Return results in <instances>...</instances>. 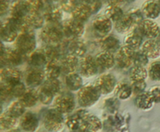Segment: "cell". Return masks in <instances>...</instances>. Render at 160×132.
<instances>
[{"instance_id": "1", "label": "cell", "mask_w": 160, "mask_h": 132, "mask_svg": "<svg viewBox=\"0 0 160 132\" xmlns=\"http://www.w3.org/2000/svg\"><path fill=\"white\" fill-rule=\"evenodd\" d=\"M62 24L59 23H47L41 32L42 41L48 45H57L63 38Z\"/></svg>"}, {"instance_id": "2", "label": "cell", "mask_w": 160, "mask_h": 132, "mask_svg": "<svg viewBox=\"0 0 160 132\" xmlns=\"http://www.w3.org/2000/svg\"><path fill=\"white\" fill-rule=\"evenodd\" d=\"M99 91L97 89L95 85L88 84L83 86L78 91V103L82 107H89L95 105L99 99Z\"/></svg>"}, {"instance_id": "3", "label": "cell", "mask_w": 160, "mask_h": 132, "mask_svg": "<svg viewBox=\"0 0 160 132\" xmlns=\"http://www.w3.org/2000/svg\"><path fill=\"white\" fill-rule=\"evenodd\" d=\"M16 41V49L23 54H31L35 51L36 39L32 30H27L20 33Z\"/></svg>"}, {"instance_id": "4", "label": "cell", "mask_w": 160, "mask_h": 132, "mask_svg": "<svg viewBox=\"0 0 160 132\" xmlns=\"http://www.w3.org/2000/svg\"><path fill=\"white\" fill-rule=\"evenodd\" d=\"M64 119L62 113L58 110L50 109L44 116V127L48 132H59L62 130Z\"/></svg>"}, {"instance_id": "5", "label": "cell", "mask_w": 160, "mask_h": 132, "mask_svg": "<svg viewBox=\"0 0 160 132\" xmlns=\"http://www.w3.org/2000/svg\"><path fill=\"white\" fill-rule=\"evenodd\" d=\"M62 27L64 36L71 40L78 39L83 35L84 32V23L74 19H69L65 20L62 23Z\"/></svg>"}, {"instance_id": "6", "label": "cell", "mask_w": 160, "mask_h": 132, "mask_svg": "<svg viewBox=\"0 0 160 132\" xmlns=\"http://www.w3.org/2000/svg\"><path fill=\"white\" fill-rule=\"evenodd\" d=\"M95 86L99 91L100 94L107 95L114 91L117 86V79L115 76L109 73L101 75L95 82Z\"/></svg>"}, {"instance_id": "7", "label": "cell", "mask_w": 160, "mask_h": 132, "mask_svg": "<svg viewBox=\"0 0 160 132\" xmlns=\"http://www.w3.org/2000/svg\"><path fill=\"white\" fill-rule=\"evenodd\" d=\"M102 128V123L98 116L86 112L83 116L79 132H98Z\"/></svg>"}, {"instance_id": "8", "label": "cell", "mask_w": 160, "mask_h": 132, "mask_svg": "<svg viewBox=\"0 0 160 132\" xmlns=\"http://www.w3.org/2000/svg\"><path fill=\"white\" fill-rule=\"evenodd\" d=\"M56 110L62 113H69L75 108V100L73 96L69 93H62L55 99Z\"/></svg>"}, {"instance_id": "9", "label": "cell", "mask_w": 160, "mask_h": 132, "mask_svg": "<svg viewBox=\"0 0 160 132\" xmlns=\"http://www.w3.org/2000/svg\"><path fill=\"white\" fill-rule=\"evenodd\" d=\"M80 74L84 77H92L97 74L98 68L95 57L92 55H86L79 61Z\"/></svg>"}, {"instance_id": "10", "label": "cell", "mask_w": 160, "mask_h": 132, "mask_svg": "<svg viewBox=\"0 0 160 132\" xmlns=\"http://www.w3.org/2000/svg\"><path fill=\"white\" fill-rule=\"evenodd\" d=\"M45 77V71L40 68L30 67L26 72L25 75V82L26 84L31 88H34L42 85L44 82Z\"/></svg>"}, {"instance_id": "11", "label": "cell", "mask_w": 160, "mask_h": 132, "mask_svg": "<svg viewBox=\"0 0 160 132\" xmlns=\"http://www.w3.org/2000/svg\"><path fill=\"white\" fill-rule=\"evenodd\" d=\"M23 57L24 54L20 53L18 50L8 48L0 57V59L6 67H14L23 63L24 60Z\"/></svg>"}, {"instance_id": "12", "label": "cell", "mask_w": 160, "mask_h": 132, "mask_svg": "<svg viewBox=\"0 0 160 132\" xmlns=\"http://www.w3.org/2000/svg\"><path fill=\"white\" fill-rule=\"evenodd\" d=\"M134 50L127 46L121 47L115 56L116 64L120 68H128L133 64V57L134 54Z\"/></svg>"}, {"instance_id": "13", "label": "cell", "mask_w": 160, "mask_h": 132, "mask_svg": "<svg viewBox=\"0 0 160 132\" xmlns=\"http://www.w3.org/2000/svg\"><path fill=\"white\" fill-rule=\"evenodd\" d=\"M138 29L142 35L148 39H156L159 36V26L154 20L145 19L138 25Z\"/></svg>"}, {"instance_id": "14", "label": "cell", "mask_w": 160, "mask_h": 132, "mask_svg": "<svg viewBox=\"0 0 160 132\" xmlns=\"http://www.w3.org/2000/svg\"><path fill=\"white\" fill-rule=\"evenodd\" d=\"M92 26L97 34L106 37L112 27V21L106 15L98 16L92 22Z\"/></svg>"}, {"instance_id": "15", "label": "cell", "mask_w": 160, "mask_h": 132, "mask_svg": "<svg viewBox=\"0 0 160 132\" xmlns=\"http://www.w3.org/2000/svg\"><path fill=\"white\" fill-rule=\"evenodd\" d=\"M95 59L98 70H102V71L110 69L116 64L115 57L113 54L107 51H102V52L98 53Z\"/></svg>"}, {"instance_id": "16", "label": "cell", "mask_w": 160, "mask_h": 132, "mask_svg": "<svg viewBox=\"0 0 160 132\" xmlns=\"http://www.w3.org/2000/svg\"><path fill=\"white\" fill-rule=\"evenodd\" d=\"M20 127L25 132H34L39 125L38 116L31 112L25 113L20 121Z\"/></svg>"}, {"instance_id": "17", "label": "cell", "mask_w": 160, "mask_h": 132, "mask_svg": "<svg viewBox=\"0 0 160 132\" xmlns=\"http://www.w3.org/2000/svg\"><path fill=\"white\" fill-rule=\"evenodd\" d=\"M30 12L31 10L28 1H17L11 7L10 17L18 20H24Z\"/></svg>"}, {"instance_id": "18", "label": "cell", "mask_w": 160, "mask_h": 132, "mask_svg": "<svg viewBox=\"0 0 160 132\" xmlns=\"http://www.w3.org/2000/svg\"><path fill=\"white\" fill-rule=\"evenodd\" d=\"M142 51L148 58H158L160 57V43L156 39H148L142 43Z\"/></svg>"}, {"instance_id": "19", "label": "cell", "mask_w": 160, "mask_h": 132, "mask_svg": "<svg viewBox=\"0 0 160 132\" xmlns=\"http://www.w3.org/2000/svg\"><path fill=\"white\" fill-rule=\"evenodd\" d=\"M2 80L6 85H11L20 82L22 75L20 70L13 67H6L1 75Z\"/></svg>"}, {"instance_id": "20", "label": "cell", "mask_w": 160, "mask_h": 132, "mask_svg": "<svg viewBox=\"0 0 160 132\" xmlns=\"http://www.w3.org/2000/svg\"><path fill=\"white\" fill-rule=\"evenodd\" d=\"M100 47L103 51H107L111 54L117 52L121 48L120 40L114 35H107L103 37L100 40Z\"/></svg>"}, {"instance_id": "21", "label": "cell", "mask_w": 160, "mask_h": 132, "mask_svg": "<svg viewBox=\"0 0 160 132\" xmlns=\"http://www.w3.org/2000/svg\"><path fill=\"white\" fill-rule=\"evenodd\" d=\"M143 15L148 20H155L160 15V4L156 1H146L142 8Z\"/></svg>"}, {"instance_id": "22", "label": "cell", "mask_w": 160, "mask_h": 132, "mask_svg": "<svg viewBox=\"0 0 160 132\" xmlns=\"http://www.w3.org/2000/svg\"><path fill=\"white\" fill-rule=\"evenodd\" d=\"M142 40H143V35L138 27L127 36L125 38V46L134 51H138L143 43Z\"/></svg>"}, {"instance_id": "23", "label": "cell", "mask_w": 160, "mask_h": 132, "mask_svg": "<svg viewBox=\"0 0 160 132\" xmlns=\"http://www.w3.org/2000/svg\"><path fill=\"white\" fill-rule=\"evenodd\" d=\"M60 65L62 71L67 73V75L71 74V73H74L77 68L79 67V60H78V57L69 54L61 59Z\"/></svg>"}, {"instance_id": "24", "label": "cell", "mask_w": 160, "mask_h": 132, "mask_svg": "<svg viewBox=\"0 0 160 132\" xmlns=\"http://www.w3.org/2000/svg\"><path fill=\"white\" fill-rule=\"evenodd\" d=\"M42 16L47 23H59L62 20V13L61 9L54 5H47L44 9Z\"/></svg>"}, {"instance_id": "25", "label": "cell", "mask_w": 160, "mask_h": 132, "mask_svg": "<svg viewBox=\"0 0 160 132\" xmlns=\"http://www.w3.org/2000/svg\"><path fill=\"white\" fill-rule=\"evenodd\" d=\"M28 61L31 67L40 68V67L46 65L48 63V59L45 55V51L42 49H38L30 54Z\"/></svg>"}, {"instance_id": "26", "label": "cell", "mask_w": 160, "mask_h": 132, "mask_svg": "<svg viewBox=\"0 0 160 132\" xmlns=\"http://www.w3.org/2000/svg\"><path fill=\"white\" fill-rule=\"evenodd\" d=\"M69 52L72 55L75 57H84L86 52H87V47L85 43L81 39H73L69 43L67 46Z\"/></svg>"}, {"instance_id": "27", "label": "cell", "mask_w": 160, "mask_h": 132, "mask_svg": "<svg viewBox=\"0 0 160 132\" xmlns=\"http://www.w3.org/2000/svg\"><path fill=\"white\" fill-rule=\"evenodd\" d=\"M18 37V30L14 27L9 22L3 23L2 28L0 31V38L6 42H12Z\"/></svg>"}, {"instance_id": "28", "label": "cell", "mask_w": 160, "mask_h": 132, "mask_svg": "<svg viewBox=\"0 0 160 132\" xmlns=\"http://www.w3.org/2000/svg\"><path fill=\"white\" fill-rule=\"evenodd\" d=\"M44 19L42 14L40 12H31L24 19V23L26 26H28V29L34 30V29H39L43 26Z\"/></svg>"}, {"instance_id": "29", "label": "cell", "mask_w": 160, "mask_h": 132, "mask_svg": "<svg viewBox=\"0 0 160 132\" xmlns=\"http://www.w3.org/2000/svg\"><path fill=\"white\" fill-rule=\"evenodd\" d=\"M92 12H91L90 9L88 6L83 2H80L79 4L77 6L74 10L72 12V16H73V19L78 20V21L84 23L86 22L89 18H90L91 15H92Z\"/></svg>"}, {"instance_id": "30", "label": "cell", "mask_w": 160, "mask_h": 132, "mask_svg": "<svg viewBox=\"0 0 160 132\" xmlns=\"http://www.w3.org/2000/svg\"><path fill=\"white\" fill-rule=\"evenodd\" d=\"M87 112L85 110H79L74 114L69 116L66 120V124L72 130H78L82 122L83 116Z\"/></svg>"}, {"instance_id": "31", "label": "cell", "mask_w": 160, "mask_h": 132, "mask_svg": "<svg viewBox=\"0 0 160 132\" xmlns=\"http://www.w3.org/2000/svg\"><path fill=\"white\" fill-rule=\"evenodd\" d=\"M62 72L60 61L55 60L50 61L45 66V73L48 79H57Z\"/></svg>"}, {"instance_id": "32", "label": "cell", "mask_w": 160, "mask_h": 132, "mask_svg": "<svg viewBox=\"0 0 160 132\" xmlns=\"http://www.w3.org/2000/svg\"><path fill=\"white\" fill-rule=\"evenodd\" d=\"M65 83L70 91L80 90L83 87V79L80 75L77 73L68 74L65 78Z\"/></svg>"}, {"instance_id": "33", "label": "cell", "mask_w": 160, "mask_h": 132, "mask_svg": "<svg viewBox=\"0 0 160 132\" xmlns=\"http://www.w3.org/2000/svg\"><path fill=\"white\" fill-rule=\"evenodd\" d=\"M38 100V93L34 89H28L23 96L20 98V101L25 107H32L36 105Z\"/></svg>"}, {"instance_id": "34", "label": "cell", "mask_w": 160, "mask_h": 132, "mask_svg": "<svg viewBox=\"0 0 160 132\" xmlns=\"http://www.w3.org/2000/svg\"><path fill=\"white\" fill-rule=\"evenodd\" d=\"M133 93L132 87L128 82H119L117 84L115 89H114V94L116 98L118 99H128L131 96Z\"/></svg>"}, {"instance_id": "35", "label": "cell", "mask_w": 160, "mask_h": 132, "mask_svg": "<svg viewBox=\"0 0 160 132\" xmlns=\"http://www.w3.org/2000/svg\"><path fill=\"white\" fill-rule=\"evenodd\" d=\"M135 103L139 109L146 110H149L152 107L154 101L148 92H144V93L138 95L135 99Z\"/></svg>"}, {"instance_id": "36", "label": "cell", "mask_w": 160, "mask_h": 132, "mask_svg": "<svg viewBox=\"0 0 160 132\" xmlns=\"http://www.w3.org/2000/svg\"><path fill=\"white\" fill-rule=\"evenodd\" d=\"M17 124V118L12 116L7 111L0 115V128L3 130H12Z\"/></svg>"}, {"instance_id": "37", "label": "cell", "mask_w": 160, "mask_h": 132, "mask_svg": "<svg viewBox=\"0 0 160 132\" xmlns=\"http://www.w3.org/2000/svg\"><path fill=\"white\" fill-rule=\"evenodd\" d=\"M134 23L131 20V17L125 14L120 20H119L117 23H115V28L117 31L120 34H125L131 30L134 26Z\"/></svg>"}, {"instance_id": "38", "label": "cell", "mask_w": 160, "mask_h": 132, "mask_svg": "<svg viewBox=\"0 0 160 132\" xmlns=\"http://www.w3.org/2000/svg\"><path fill=\"white\" fill-rule=\"evenodd\" d=\"M148 75V70L145 68V67L133 66L130 71V79L131 82L145 81Z\"/></svg>"}, {"instance_id": "39", "label": "cell", "mask_w": 160, "mask_h": 132, "mask_svg": "<svg viewBox=\"0 0 160 132\" xmlns=\"http://www.w3.org/2000/svg\"><path fill=\"white\" fill-rule=\"evenodd\" d=\"M105 15L112 22L117 23L119 20H120L125 15V13L120 6L109 5V7L106 9Z\"/></svg>"}, {"instance_id": "40", "label": "cell", "mask_w": 160, "mask_h": 132, "mask_svg": "<svg viewBox=\"0 0 160 132\" xmlns=\"http://www.w3.org/2000/svg\"><path fill=\"white\" fill-rule=\"evenodd\" d=\"M42 88L45 89V90H47L55 96L60 91L61 85L58 79H48L43 82Z\"/></svg>"}, {"instance_id": "41", "label": "cell", "mask_w": 160, "mask_h": 132, "mask_svg": "<svg viewBox=\"0 0 160 132\" xmlns=\"http://www.w3.org/2000/svg\"><path fill=\"white\" fill-rule=\"evenodd\" d=\"M25 108L26 107L21 103L20 100L15 101V102H13L9 106L7 110V112L10 113L12 116H15L16 118L18 119L19 117L22 116L25 113Z\"/></svg>"}, {"instance_id": "42", "label": "cell", "mask_w": 160, "mask_h": 132, "mask_svg": "<svg viewBox=\"0 0 160 132\" xmlns=\"http://www.w3.org/2000/svg\"><path fill=\"white\" fill-rule=\"evenodd\" d=\"M45 55H46L48 62L50 61L59 60L61 54V49L57 45H48L45 50Z\"/></svg>"}, {"instance_id": "43", "label": "cell", "mask_w": 160, "mask_h": 132, "mask_svg": "<svg viewBox=\"0 0 160 132\" xmlns=\"http://www.w3.org/2000/svg\"><path fill=\"white\" fill-rule=\"evenodd\" d=\"M148 57L146 54L140 50V51H135L133 57V64L134 66L139 67H145L148 63Z\"/></svg>"}, {"instance_id": "44", "label": "cell", "mask_w": 160, "mask_h": 132, "mask_svg": "<svg viewBox=\"0 0 160 132\" xmlns=\"http://www.w3.org/2000/svg\"><path fill=\"white\" fill-rule=\"evenodd\" d=\"M148 74L150 79L153 81L159 82L160 81V61H156L152 62L150 65L149 68L148 70Z\"/></svg>"}, {"instance_id": "45", "label": "cell", "mask_w": 160, "mask_h": 132, "mask_svg": "<svg viewBox=\"0 0 160 132\" xmlns=\"http://www.w3.org/2000/svg\"><path fill=\"white\" fill-rule=\"evenodd\" d=\"M9 91L12 97H19L20 98L23 96V93L26 91V87L23 82H20L18 83L13 84V85H9Z\"/></svg>"}, {"instance_id": "46", "label": "cell", "mask_w": 160, "mask_h": 132, "mask_svg": "<svg viewBox=\"0 0 160 132\" xmlns=\"http://www.w3.org/2000/svg\"><path fill=\"white\" fill-rule=\"evenodd\" d=\"M38 99L42 104H45V105H48V104L51 103L53 97H54V95L52 94L51 93H49V92L45 90V89L42 88V87L39 89V91L38 92Z\"/></svg>"}, {"instance_id": "47", "label": "cell", "mask_w": 160, "mask_h": 132, "mask_svg": "<svg viewBox=\"0 0 160 132\" xmlns=\"http://www.w3.org/2000/svg\"><path fill=\"white\" fill-rule=\"evenodd\" d=\"M128 15L131 17V20L134 23V25H138V26L144 20L143 13L142 10L139 9H133L128 12Z\"/></svg>"}, {"instance_id": "48", "label": "cell", "mask_w": 160, "mask_h": 132, "mask_svg": "<svg viewBox=\"0 0 160 132\" xmlns=\"http://www.w3.org/2000/svg\"><path fill=\"white\" fill-rule=\"evenodd\" d=\"M12 98L9 85L3 82H0V102H6Z\"/></svg>"}, {"instance_id": "49", "label": "cell", "mask_w": 160, "mask_h": 132, "mask_svg": "<svg viewBox=\"0 0 160 132\" xmlns=\"http://www.w3.org/2000/svg\"><path fill=\"white\" fill-rule=\"evenodd\" d=\"M81 2L73 1V0H65V1L59 2V6L62 10L66 12H73Z\"/></svg>"}, {"instance_id": "50", "label": "cell", "mask_w": 160, "mask_h": 132, "mask_svg": "<svg viewBox=\"0 0 160 132\" xmlns=\"http://www.w3.org/2000/svg\"><path fill=\"white\" fill-rule=\"evenodd\" d=\"M30 6V10L33 12H40L45 9V1L41 0H34V1H28Z\"/></svg>"}, {"instance_id": "51", "label": "cell", "mask_w": 160, "mask_h": 132, "mask_svg": "<svg viewBox=\"0 0 160 132\" xmlns=\"http://www.w3.org/2000/svg\"><path fill=\"white\" fill-rule=\"evenodd\" d=\"M105 106L108 109V110L113 112L118 110L119 107H120V102H119L117 98H109L105 101Z\"/></svg>"}, {"instance_id": "52", "label": "cell", "mask_w": 160, "mask_h": 132, "mask_svg": "<svg viewBox=\"0 0 160 132\" xmlns=\"http://www.w3.org/2000/svg\"><path fill=\"white\" fill-rule=\"evenodd\" d=\"M131 87H132L133 92L139 95L145 92V89H146V82L145 81L133 82H131Z\"/></svg>"}, {"instance_id": "53", "label": "cell", "mask_w": 160, "mask_h": 132, "mask_svg": "<svg viewBox=\"0 0 160 132\" xmlns=\"http://www.w3.org/2000/svg\"><path fill=\"white\" fill-rule=\"evenodd\" d=\"M84 2L88 6L92 14L98 12L102 8V2L101 1H97V0H94V1H85Z\"/></svg>"}, {"instance_id": "54", "label": "cell", "mask_w": 160, "mask_h": 132, "mask_svg": "<svg viewBox=\"0 0 160 132\" xmlns=\"http://www.w3.org/2000/svg\"><path fill=\"white\" fill-rule=\"evenodd\" d=\"M148 93L151 95L154 103H160V86L152 87Z\"/></svg>"}, {"instance_id": "55", "label": "cell", "mask_w": 160, "mask_h": 132, "mask_svg": "<svg viewBox=\"0 0 160 132\" xmlns=\"http://www.w3.org/2000/svg\"><path fill=\"white\" fill-rule=\"evenodd\" d=\"M9 8V2L0 0V16L6 15Z\"/></svg>"}, {"instance_id": "56", "label": "cell", "mask_w": 160, "mask_h": 132, "mask_svg": "<svg viewBox=\"0 0 160 132\" xmlns=\"http://www.w3.org/2000/svg\"><path fill=\"white\" fill-rule=\"evenodd\" d=\"M6 49V48H5V46H4V44H3L2 42L0 41V57H1L3 54H4Z\"/></svg>"}, {"instance_id": "57", "label": "cell", "mask_w": 160, "mask_h": 132, "mask_svg": "<svg viewBox=\"0 0 160 132\" xmlns=\"http://www.w3.org/2000/svg\"><path fill=\"white\" fill-rule=\"evenodd\" d=\"M5 68H6V67L5 66V65L2 63V61H1V59H0V75H1L2 73L3 70L5 69Z\"/></svg>"}, {"instance_id": "58", "label": "cell", "mask_w": 160, "mask_h": 132, "mask_svg": "<svg viewBox=\"0 0 160 132\" xmlns=\"http://www.w3.org/2000/svg\"><path fill=\"white\" fill-rule=\"evenodd\" d=\"M8 132H21V130H20V129H17V128H14V129H12V130H9Z\"/></svg>"}, {"instance_id": "59", "label": "cell", "mask_w": 160, "mask_h": 132, "mask_svg": "<svg viewBox=\"0 0 160 132\" xmlns=\"http://www.w3.org/2000/svg\"><path fill=\"white\" fill-rule=\"evenodd\" d=\"M2 110H3L2 105L1 102H0V115H1L2 113Z\"/></svg>"}, {"instance_id": "60", "label": "cell", "mask_w": 160, "mask_h": 132, "mask_svg": "<svg viewBox=\"0 0 160 132\" xmlns=\"http://www.w3.org/2000/svg\"><path fill=\"white\" fill-rule=\"evenodd\" d=\"M2 26H3V23H2V21H1V20H0V31H1L2 28Z\"/></svg>"}, {"instance_id": "61", "label": "cell", "mask_w": 160, "mask_h": 132, "mask_svg": "<svg viewBox=\"0 0 160 132\" xmlns=\"http://www.w3.org/2000/svg\"><path fill=\"white\" fill-rule=\"evenodd\" d=\"M159 4H160V1H159Z\"/></svg>"}]
</instances>
